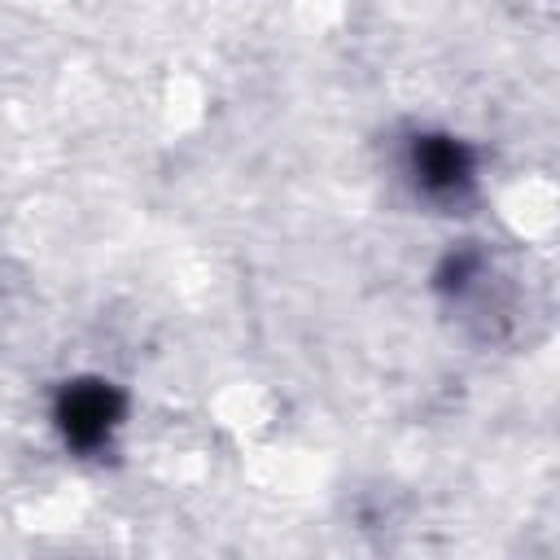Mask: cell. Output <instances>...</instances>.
Masks as SVG:
<instances>
[{
  "label": "cell",
  "instance_id": "cell-1",
  "mask_svg": "<svg viewBox=\"0 0 560 560\" xmlns=\"http://www.w3.org/2000/svg\"><path fill=\"white\" fill-rule=\"evenodd\" d=\"M127 416V398L114 381L101 376H74L52 398V429L74 455H96L114 442L118 424Z\"/></svg>",
  "mask_w": 560,
  "mask_h": 560
},
{
  "label": "cell",
  "instance_id": "cell-2",
  "mask_svg": "<svg viewBox=\"0 0 560 560\" xmlns=\"http://www.w3.org/2000/svg\"><path fill=\"white\" fill-rule=\"evenodd\" d=\"M402 171H407L411 188L438 206L464 201L477 184V158L451 131H416L402 149Z\"/></svg>",
  "mask_w": 560,
  "mask_h": 560
}]
</instances>
